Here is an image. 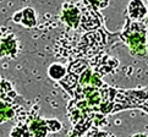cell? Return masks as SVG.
<instances>
[{"label":"cell","mask_w":148,"mask_h":137,"mask_svg":"<svg viewBox=\"0 0 148 137\" xmlns=\"http://www.w3.org/2000/svg\"><path fill=\"white\" fill-rule=\"evenodd\" d=\"M61 20L70 29H78L81 21V9L73 4H64L62 6Z\"/></svg>","instance_id":"cell-5"},{"label":"cell","mask_w":148,"mask_h":137,"mask_svg":"<svg viewBox=\"0 0 148 137\" xmlns=\"http://www.w3.org/2000/svg\"><path fill=\"white\" fill-rule=\"evenodd\" d=\"M48 75L55 81H60L66 75V68L61 64H51L48 68Z\"/></svg>","instance_id":"cell-12"},{"label":"cell","mask_w":148,"mask_h":137,"mask_svg":"<svg viewBox=\"0 0 148 137\" xmlns=\"http://www.w3.org/2000/svg\"><path fill=\"white\" fill-rule=\"evenodd\" d=\"M77 83H78V76L75 75V73H71V72H69L67 75H65V77L62 78V80L59 81V85L64 88L71 97L73 96V91H75V88L77 87Z\"/></svg>","instance_id":"cell-11"},{"label":"cell","mask_w":148,"mask_h":137,"mask_svg":"<svg viewBox=\"0 0 148 137\" xmlns=\"http://www.w3.org/2000/svg\"><path fill=\"white\" fill-rule=\"evenodd\" d=\"M12 20L15 22L23 25L27 28H33L37 23V17L34 14V10L32 8H25L21 11L16 12L14 15Z\"/></svg>","instance_id":"cell-7"},{"label":"cell","mask_w":148,"mask_h":137,"mask_svg":"<svg viewBox=\"0 0 148 137\" xmlns=\"http://www.w3.org/2000/svg\"><path fill=\"white\" fill-rule=\"evenodd\" d=\"M11 137H32L29 132L28 125L26 123H20L17 124L11 131Z\"/></svg>","instance_id":"cell-14"},{"label":"cell","mask_w":148,"mask_h":137,"mask_svg":"<svg viewBox=\"0 0 148 137\" xmlns=\"http://www.w3.org/2000/svg\"><path fill=\"white\" fill-rule=\"evenodd\" d=\"M27 125H28L29 132L32 137H47V135L49 132L45 120L40 119L38 116H32L29 124Z\"/></svg>","instance_id":"cell-10"},{"label":"cell","mask_w":148,"mask_h":137,"mask_svg":"<svg viewBox=\"0 0 148 137\" xmlns=\"http://www.w3.org/2000/svg\"><path fill=\"white\" fill-rule=\"evenodd\" d=\"M17 97L16 92L12 88L10 89H0V123H5L15 116L14 104L11 103L12 99Z\"/></svg>","instance_id":"cell-4"},{"label":"cell","mask_w":148,"mask_h":137,"mask_svg":"<svg viewBox=\"0 0 148 137\" xmlns=\"http://www.w3.org/2000/svg\"><path fill=\"white\" fill-rule=\"evenodd\" d=\"M0 82H1V81H0Z\"/></svg>","instance_id":"cell-19"},{"label":"cell","mask_w":148,"mask_h":137,"mask_svg":"<svg viewBox=\"0 0 148 137\" xmlns=\"http://www.w3.org/2000/svg\"><path fill=\"white\" fill-rule=\"evenodd\" d=\"M88 67H89L88 62L84 59H77L73 62H71L70 66H69V68H67V71L71 72V73H75V75H77V76H80L81 73L84 70H87Z\"/></svg>","instance_id":"cell-13"},{"label":"cell","mask_w":148,"mask_h":137,"mask_svg":"<svg viewBox=\"0 0 148 137\" xmlns=\"http://www.w3.org/2000/svg\"><path fill=\"white\" fill-rule=\"evenodd\" d=\"M16 50H17V40L12 33L0 40V58L4 56L15 58Z\"/></svg>","instance_id":"cell-9"},{"label":"cell","mask_w":148,"mask_h":137,"mask_svg":"<svg viewBox=\"0 0 148 137\" xmlns=\"http://www.w3.org/2000/svg\"><path fill=\"white\" fill-rule=\"evenodd\" d=\"M107 44V37L102 29H96L94 32H89L86 36H83L80 43L77 45V49L80 50L83 55L86 56H93L100 49Z\"/></svg>","instance_id":"cell-2"},{"label":"cell","mask_w":148,"mask_h":137,"mask_svg":"<svg viewBox=\"0 0 148 137\" xmlns=\"http://www.w3.org/2000/svg\"><path fill=\"white\" fill-rule=\"evenodd\" d=\"M86 137H107V132L99 131L98 127H94V129H91L88 131Z\"/></svg>","instance_id":"cell-17"},{"label":"cell","mask_w":148,"mask_h":137,"mask_svg":"<svg viewBox=\"0 0 148 137\" xmlns=\"http://www.w3.org/2000/svg\"><path fill=\"white\" fill-rule=\"evenodd\" d=\"M91 62L93 64V68H94L93 71L97 72L100 77H102L103 75H107V73L112 72L119 64L115 58H110V56L105 55V54L104 55L99 54L98 56L93 58Z\"/></svg>","instance_id":"cell-6"},{"label":"cell","mask_w":148,"mask_h":137,"mask_svg":"<svg viewBox=\"0 0 148 137\" xmlns=\"http://www.w3.org/2000/svg\"><path fill=\"white\" fill-rule=\"evenodd\" d=\"M89 5H92L93 8H96L97 10L99 9H105L109 5V0H84Z\"/></svg>","instance_id":"cell-16"},{"label":"cell","mask_w":148,"mask_h":137,"mask_svg":"<svg viewBox=\"0 0 148 137\" xmlns=\"http://www.w3.org/2000/svg\"><path fill=\"white\" fill-rule=\"evenodd\" d=\"M84 9L81 10V21H80V27L83 31H96L99 29L103 25V17L98 12L96 8L89 5L83 0Z\"/></svg>","instance_id":"cell-3"},{"label":"cell","mask_w":148,"mask_h":137,"mask_svg":"<svg viewBox=\"0 0 148 137\" xmlns=\"http://www.w3.org/2000/svg\"><path fill=\"white\" fill-rule=\"evenodd\" d=\"M121 40L127 44L130 53L136 56H145L147 53V26L141 21H131L126 17V23L123 33L120 34Z\"/></svg>","instance_id":"cell-1"},{"label":"cell","mask_w":148,"mask_h":137,"mask_svg":"<svg viewBox=\"0 0 148 137\" xmlns=\"http://www.w3.org/2000/svg\"><path fill=\"white\" fill-rule=\"evenodd\" d=\"M148 14L142 0H131L127 6V17L131 21H142Z\"/></svg>","instance_id":"cell-8"},{"label":"cell","mask_w":148,"mask_h":137,"mask_svg":"<svg viewBox=\"0 0 148 137\" xmlns=\"http://www.w3.org/2000/svg\"><path fill=\"white\" fill-rule=\"evenodd\" d=\"M47 126H48V130L51 131V132H58L62 129V125L60 121H58L55 119H45Z\"/></svg>","instance_id":"cell-15"},{"label":"cell","mask_w":148,"mask_h":137,"mask_svg":"<svg viewBox=\"0 0 148 137\" xmlns=\"http://www.w3.org/2000/svg\"><path fill=\"white\" fill-rule=\"evenodd\" d=\"M132 137H148V135H146V134H136Z\"/></svg>","instance_id":"cell-18"}]
</instances>
